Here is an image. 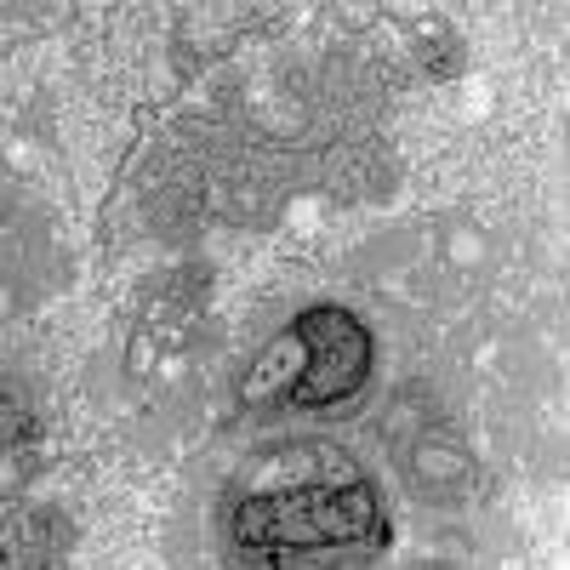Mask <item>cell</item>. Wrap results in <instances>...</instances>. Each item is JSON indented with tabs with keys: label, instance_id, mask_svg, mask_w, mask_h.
I'll list each match as a JSON object with an SVG mask.
<instances>
[{
	"label": "cell",
	"instance_id": "6da1fadb",
	"mask_svg": "<svg viewBox=\"0 0 570 570\" xmlns=\"http://www.w3.org/2000/svg\"><path fill=\"white\" fill-rule=\"evenodd\" d=\"M383 537V502L360 473H348L343 485L320 480L263 491L234 508V548L246 553V564H314L331 548H371Z\"/></svg>",
	"mask_w": 570,
	"mask_h": 570
},
{
	"label": "cell",
	"instance_id": "7a4b0ae2",
	"mask_svg": "<svg viewBox=\"0 0 570 570\" xmlns=\"http://www.w3.org/2000/svg\"><path fill=\"white\" fill-rule=\"evenodd\" d=\"M285 337L303 348V371L285 383V405H297V411L343 405L371 383L376 348H371V331L360 314H348L337 303H320V308H303Z\"/></svg>",
	"mask_w": 570,
	"mask_h": 570
}]
</instances>
